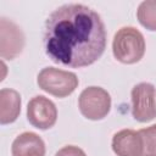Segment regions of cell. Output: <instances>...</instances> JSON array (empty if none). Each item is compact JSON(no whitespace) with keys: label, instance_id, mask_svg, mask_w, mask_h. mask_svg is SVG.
I'll return each mask as SVG.
<instances>
[{"label":"cell","instance_id":"cell-1","mask_svg":"<svg viewBox=\"0 0 156 156\" xmlns=\"http://www.w3.org/2000/svg\"><path fill=\"white\" fill-rule=\"evenodd\" d=\"M44 48L56 63L69 67L89 66L105 51V24L100 15L87 5H62L45 21Z\"/></svg>","mask_w":156,"mask_h":156},{"label":"cell","instance_id":"cell-2","mask_svg":"<svg viewBox=\"0 0 156 156\" xmlns=\"http://www.w3.org/2000/svg\"><path fill=\"white\" fill-rule=\"evenodd\" d=\"M112 51L119 62L127 65L135 63L145 54L144 35L134 27H122L113 37Z\"/></svg>","mask_w":156,"mask_h":156},{"label":"cell","instance_id":"cell-3","mask_svg":"<svg viewBox=\"0 0 156 156\" xmlns=\"http://www.w3.org/2000/svg\"><path fill=\"white\" fill-rule=\"evenodd\" d=\"M37 82L40 89L56 98H66L78 87V78L73 72L55 67L43 68L38 74Z\"/></svg>","mask_w":156,"mask_h":156},{"label":"cell","instance_id":"cell-4","mask_svg":"<svg viewBox=\"0 0 156 156\" xmlns=\"http://www.w3.org/2000/svg\"><path fill=\"white\" fill-rule=\"evenodd\" d=\"M78 106L85 118L91 121L102 119L110 112L111 96L100 87H88L80 93Z\"/></svg>","mask_w":156,"mask_h":156},{"label":"cell","instance_id":"cell-5","mask_svg":"<svg viewBox=\"0 0 156 156\" xmlns=\"http://www.w3.org/2000/svg\"><path fill=\"white\" fill-rule=\"evenodd\" d=\"M132 115L138 122L156 117V89L151 83H139L132 89Z\"/></svg>","mask_w":156,"mask_h":156},{"label":"cell","instance_id":"cell-6","mask_svg":"<svg viewBox=\"0 0 156 156\" xmlns=\"http://www.w3.org/2000/svg\"><path fill=\"white\" fill-rule=\"evenodd\" d=\"M24 46V34L22 29L11 20H0V56L6 60L17 57Z\"/></svg>","mask_w":156,"mask_h":156},{"label":"cell","instance_id":"cell-7","mask_svg":"<svg viewBox=\"0 0 156 156\" xmlns=\"http://www.w3.org/2000/svg\"><path fill=\"white\" fill-rule=\"evenodd\" d=\"M27 118L29 123L38 129L51 128L57 119V108L55 104L43 95H37L27 105Z\"/></svg>","mask_w":156,"mask_h":156},{"label":"cell","instance_id":"cell-8","mask_svg":"<svg viewBox=\"0 0 156 156\" xmlns=\"http://www.w3.org/2000/svg\"><path fill=\"white\" fill-rule=\"evenodd\" d=\"M112 150L117 156H141L143 143L139 132L122 129L112 138Z\"/></svg>","mask_w":156,"mask_h":156},{"label":"cell","instance_id":"cell-9","mask_svg":"<svg viewBox=\"0 0 156 156\" xmlns=\"http://www.w3.org/2000/svg\"><path fill=\"white\" fill-rule=\"evenodd\" d=\"M11 152L12 156H45V144L38 134L24 132L13 140Z\"/></svg>","mask_w":156,"mask_h":156},{"label":"cell","instance_id":"cell-10","mask_svg":"<svg viewBox=\"0 0 156 156\" xmlns=\"http://www.w3.org/2000/svg\"><path fill=\"white\" fill-rule=\"evenodd\" d=\"M21 112V95L13 89L0 90V123L7 124L17 119Z\"/></svg>","mask_w":156,"mask_h":156},{"label":"cell","instance_id":"cell-11","mask_svg":"<svg viewBox=\"0 0 156 156\" xmlns=\"http://www.w3.org/2000/svg\"><path fill=\"white\" fill-rule=\"evenodd\" d=\"M138 21L149 30H156V0L143 1L136 11Z\"/></svg>","mask_w":156,"mask_h":156},{"label":"cell","instance_id":"cell-12","mask_svg":"<svg viewBox=\"0 0 156 156\" xmlns=\"http://www.w3.org/2000/svg\"><path fill=\"white\" fill-rule=\"evenodd\" d=\"M141 136V156H156V124L138 130Z\"/></svg>","mask_w":156,"mask_h":156},{"label":"cell","instance_id":"cell-13","mask_svg":"<svg viewBox=\"0 0 156 156\" xmlns=\"http://www.w3.org/2000/svg\"><path fill=\"white\" fill-rule=\"evenodd\" d=\"M55 156H87V155L80 147L74 145H67L60 149Z\"/></svg>","mask_w":156,"mask_h":156}]
</instances>
